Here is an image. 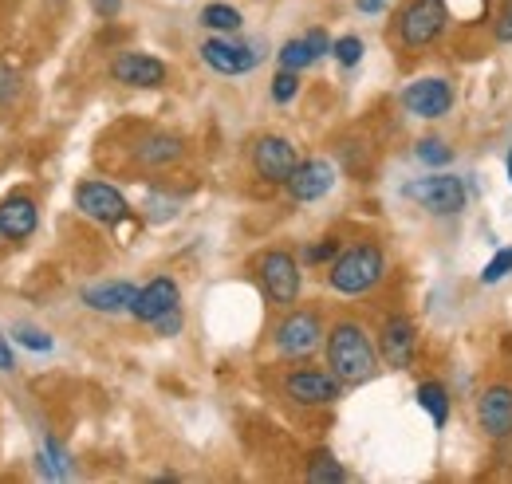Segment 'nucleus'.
Returning <instances> with one entry per match:
<instances>
[{"label":"nucleus","instance_id":"nucleus-13","mask_svg":"<svg viewBox=\"0 0 512 484\" xmlns=\"http://www.w3.org/2000/svg\"><path fill=\"white\" fill-rule=\"evenodd\" d=\"M111 79L123 87H134V91H158V87H166L170 67L146 52H119L111 60Z\"/></svg>","mask_w":512,"mask_h":484},{"label":"nucleus","instance_id":"nucleus-15","mask_svg":"<svg viewBox=\"0 0 512 484\" xmlns=\"http://www.w3.org/2000/svg\"><path fill=\"white\" fill-rule=\"evenodd\" d=\"M331 185H335V166H331L327 158H304V162L292 170V178L284 182V189H288V197H292L296 205H308V201L327 197Z\"/></svg>","mask_w":512,"mask_h":484},{"label":"nucleus","instance_id":"nucleus-17","mask_svg":"<svg viewBox=\"0 0 512 484\" xmlns=\"http://www.w3.org/2000/svg\"><path fill=\"white\" fill-rule=\"evenodd\" d=\"M36 225H40V209L28 193H8L0 201V233L8 241H28L36 233Z\"/></svg>","mask_w":512,"mask_h":484},{"label":"nucleus","instance_id":"nucleus-19","mask_svg":"<svg viewBox=\"0 0 512 484\" xmlns=\"http://www.w3.org/2000/svg\"><path fill=\"white\" fill-rule=\"evenodd\" d=\"M138 296V288L130 280H103V284H91L83 288V303L99 315H119V311H130V303Z\"/></svg>","mask_w":512,"mask_h":484},{"label":"nucleus","instance_id":"nucleus-31","mask_svg":"<svg viewBox=\"0 0 512 484\" xmlns=\"http://www.w3.org/2000/svg\"><path fill=\"white\" fill-rule=\"evenodd\" d=\"M446 8H449V20H465V24H473V20L485 16L489 0H446Z\"/></svg>","mask_w":512,"mask_h":484},{"label":"nucleus","instance_id":"nucleus-3","mask_svg":"<svg viewBox=\"0 0 512 484\" xmlns=\"http://www.w3.org/2000/svg\"><path fill=\"white\" fill-rule=\"evenodd\" d=\"M323 339H327V327H323V315L316 307H284V319L276 323V331H272V347H276V355L280 359H292V363H300V359H312L316 351L323 347Z\"/></svg>","mask_w":512,"mask_h":484},{"label":"nucleus","instance_id":"nucleus-4","mask_svg":"<svg viewBox=\"0 0 512 484\" xmlns=\"http://www.w3.org/2000/svg\"><path fill=\"white\" fill-rule=\"evenodd\" d=\"M449 28L446 0H410L398 12V44L406 52H426L434 48Z\"/></svg>","mask_w":512,"mask_h":484},{"label":"nucleus","instance_id":"nucleus-38","mask_svg":"<svg viewBox=\"0 0 512 484\" xmlns=\"http://www.w3.org/2000/svg\"><path fill=\"white\" fill-rule=\"evenodd\" d=\"M383 4L386 0H355V8H359V12H383Z\"/></svg>","mask_w":512,"mask_h":484},{"label":"nucleus","instance_id":"nucleus-32","mask_svg":"<svg viewBox=\"0 0 512 484\" xmlns=\"http://www.w3.org/2000/svg\"><path fill=\"white\" fill-rule=\"evenodd\" d=\"M493 40L497 44H512V0H505L493 16Z\"/></svg>","mask_w":512,"mask_h":484},{"label":"nucleus","instance_id":"nucleus-29","mask_svg":"<svg viewBox=\"0 0 512 484\" xmlns=\"http://www.w3.org/2000/svg\"><path fill=\"white\" fill-rule=\"evenodd\" d=\"M331 56H335V63H343V67H355V63L363 60V40L359 36H339L331 44Z\"/></svg>","mask_w":512,"mask_h":484},{"label":"nucleus","instance_id":"nucleus-37","mask_svg":"<svg viewBox=\"0 0 512 484\" xmlns=\"http://www.w3.org/2000/svg\"><path fill=\"white\" fill-rule=\"evenodd\" d=\"M0 370H4V374H8V370H16V355H12L8 335H0Z\"/></svg>","mask_w":512,"mask_h":484},{"label":"nucleus","instance_id":"nucleus-22","mask_svg":"<svg viewBox=\"0 0 512 484\" xmlns=\"http://www.w3.org/2000/svg\"><path fill=\"white\" fill-rule=\"evenodd\" d=\"M40 477H48V481H67L71 477V457L56 437H44V445H40Z\"/></svg>","mask_w":512,"mask_h":484},{"label":"nucleus","instance_id":"nucleus-10","mask_svg":"<svg viewBox=\"0 0 512 484\" xmlns=\"http://www.w3.org/2000/svg\"><path fill=\"white\" fill-rule=\"evenodd\" d=\"M75 209L87 221H99V225H119L130 217L127 197L111 182H79L75 185Z\"/></svg>","mask_w":512,"mask_h":484},{"label":"nucleus","instance_id":"nucleus-12","mask_svg":"<svg viewBox=\"0 0 512 484\" xmlns=\"http://www.w3.org/2000/svg\"><path fill=\"white\" fill-rule=\"evenodd\" d=\"M477 425L489 441L512 437V382H489L477 394Z\"/></svg>","mask_w":512,"mask_h":484},{"label":"nucleus","instance_id":"nucleus-9","mask_svg":"<svg viewBox=\"0 0 512 484\" xmlns=\"http://www.w3.org/2000/svg\"><path fill=\"white\" fill-rule=\"evenodd\" d=\"M249 162H253V174L260 182L284 185L292 178V170L300 166V154H296V146H292L284 134H260L253 142Z\"/></svg>","mask_w":512,"mask_h":484},{"label":"nucleus","instance_id":"nucleus-7","mask_svg":"<svg viewBox=\"0 0 512 484\" xmlns=\"http://www.w3.org/2000/svg\"><path fill=\"white\" fill-rule=\"evenodd\" d=\"M402 193H406L418 209H426V213H434V217H457V213L465 209V201H469L465 182H461L457 174H426V178H414V182H406Z\"/></svg>","mask_w":512,"mask_h":484},{"label":"nucleus","instance_id":"nucleus-11","mask_svg":"<svg viewBox=\"0 0 512 484\" xmlns=\"http://www.w3.org/2000/svg\"><path fill=\"white\" fill-rule=\"evenodd\" d=\"M418 355V327L410 315H386L379 327V359L390 370H410Z\"/></svg>","mask_w":512,"mask_h":484},{"label":"nucleus","instance_id":"nucleus-8","mask_svg":"<svg viewBox=\"0 0 512 484\" xmlns=\"http://www.w3.org/2000/svg\"><path fill=\"white\" fill-rule=\"evenodd\" d=\"M398 99H402V111L406 115L426 122L446 119L449 111H453V87H449V79H442V75H422V79L406 83Z\"/></svg>","mask_w":512,"mask_h":484},{"label":"nucleus","instance_id":"nucleus-27","mask_svg":"<svg viewBox=\"0 0 512 484\" xmlns=\"http://www.w3.org/2000/svg\"><path fill=\"white\" fill-rule=\"evenodd\" d=\"M12 343H20L28 351H52V335L40 331V327H32V323H16L12 327Z\"/></svg>","mask_w":512,"mask_h":484},{"label":"nucleus","instance_id":"nucleus-21","mask_svg":"<svg viewBox=\"0 0 512 484\" xmlns=\"http://www.w3.org/2000/svg\"><path fill=\"white\" fill-rule=\"evenodd\" d=\"M418 406L430 414L434 429H446L449 425V390L442 382H422L418 386Z\"/></svg>","mask_w":512,"mask_h":484},{"label":"nucleus","instance_id":"nucleus-33","mask_svg":"<svg viewBox=\"0 0 512 484\" xmlns=\"http://www.w3.org/2000/svg\"><path fill=\"white\" fill-rule=\"evenodd\" d=\"M335 256H339V241H335V237H323V241H316L308 252H304L308 264H331Z\"/></svg>","mask_w":512,"mask_h":484},{"label":"nucleus","instance_id":"nucleus-39","mask_svg":"<svg viewBox=\"0 0 512 484\" xmlns=\"http://www.w3.org/2000/svg\"><path fill=\"white\" fill-rule=\"evenodd\" d=\"M505 166H509V182H512V154L505 158Z\"/></svg>","mask_w":512,"mask_h":484},{"label":"nucleus","instance_id":"nucleus-23","mask_svg":"<svg viewBox=\"0 0 512 484\" xmlns=\"http://www.w3.org/2000/svg\"><path fill=\"white\" fill-rule=\"evenodd\" d=\"M304 477H308L312 484H339V481H347V469L335 461V453L320 449V453H312V461H308Z\"/></svg>","mask_w":512,"mask_h":484},{"label":"nucleus","instance_id":"nucleus-40","mask_svg":"<svg viewBox=\"0 0 512 484\" xmlns=\"http://www.w3.org/2000/svg\"><path fill=\"white\" fill-rule=\"evenodd\" d=\"M0 237H4V233H0Z\"/></svg>","mask_w":512,"mask_h":484},{"label":"nucleus","instance_id":"nucleus-26","mask_svg":"<svg viewBox=\"0 0 512 484\" xmlns=\"http://www.w3.org/2000/svg\"><path fill=\"white\" fill-rule=\"evenodd\" d=\"M509 272H512V244L509 248H497V252H493V260L481 268V284H485V288H493V284H501Z\"/></svg>","mask_w":512,"mask_h":484},{"label":"nucleus","instance_id":"nucleus-18","mask_svg":"<svg viewBox=\"0 0 512 484\" xmlns=\"http://www.w3.org/2000/svg\"><path fill=\"white\" fill-rule=\"evenodd\" d=\"M182 154H186V146H182V138L170 134V130H150V134L134 146V158H138V166H146V170H166V166H174Z\"/></svg>","mask_w":512,"mask_h":484},{"label":"nucleus","instance_id":"nucleus-5","mask_svg":"<svg viewBox=\"0 0 512 484\" xmlns=\"http://www.w3.org/2000/svg\"><path fill=\"white\" fill-rule=\"evenodd\" d=\"M256 280L264 288V296L276 303V307H292L300 300V260L288 252V248H268L260 260H256Z\"/></svg>","mask_w":512,"mask_h":484},{"label":"nucleus","instance_id":"nucleus-35","mask_svg":"<svg viewBox=\"0 0 512 484\" xmlns=\"http://www.w3.org/2000/svg\"><path fill=\"white\" fill-rule=\"evenodd\" d=\"M304 40L312 44V52H316V60H323V56L331 52V40H327V32H323V28H308V32H304Z\"/></svg>","mask_w":512,"mask_h":484},{"label":"nucleus","instance_id":"nucleus-2","mask_svg":"<svg viewBox=\"0 0 512 484\" xmlns=\"http://www.w3.org/2000/svg\"><path fill=\"white\" fill-rule=\"evenodd\" d=\"M386 280V252L375 241H359L343 248L327 264V288L339 296H367Z\"/></svg>","mask_w":512,"mask_h":484},{"label":"nucleus","instance_id":"nucleus-36","mask_svg":"<svg viewBox=\"0 0 512 484\" xmlns=\"http://www.w3.org/2000/svg\"><path fill=\"white\" fill-rule=\"evenodd\" d=\"M91 8H95V16H103V20H115V16L123 12V0H91Z\"/></svg>","mask_w":512,"mask_h":484},{"label":"nucleus","instance_id":"nucleus-34","mask_svg":"<svg viewBox=\"0 0 512 484\" xmlns=\"http://www.w3.org/2000/svg\"><path fill=\"white\" fill-rule=\"evenodd\" d=\"M182 323H186V319H182V303H178L174 311H166V315H162V319H154L150 327H154L162 339H170V335H178V331H182Z\"/></svg>","mask_w":512,"mask_h":484},{"label":"nucleus","instance_id":"nucleus-20","mask_svg":"<svg viewBox=\"0 0 512 484\" xmlns=\"http://www.w3.org/2000/svg\"><path fill=\"white\" fill-rule=\"evenodd\" d=\"M197 20H201V28L217 32V36H233V32H241V24H245V16H241L233 4H205Z\"/></svg>","mask_w":512,"mask_h":484},{"label":"nucleus","instance_id":"nucleus-25","mask_svg":"<svg viewBox=\"0 0 512 484\" xmlns=\"http://www.w3.org/2000/svg\"><path fill=\"white\" fill-rule=\"evenodd\" d=\"M414 154H418V162H422V166H430V170H442V166L453 162V150H449L442 138H418Z\"/></svg>","mask_w":512,"mask_h":484},{"label":"nucleus","instance_id":"nucleus-14","mask_svg":"<svg viewBox=\"0 0 512 484\" xmlns=\"http://www.w3.org/2000/svg\"><path fill=\"white\" fill-rule=\"evenodd\" d=\"M197 52H201V60L209 63L217 75H249L256 63H260V48H256V44H245V40H225V36L205 40Z\"/></svg>","mask_w":512,"mask_h":484},{"label":"nucleus","instance_id":"nucleus-24","mask_svg":"<svg viewBox=\"0 0 512 484\" xmlns=\"http://www.w3.org/2000/svg\"><path fill=\"white\" fill-rule=\"evenodd\" d=\"M276 60H280V67H288V71H304V67L316 63V52H312V44H308L304 36H296V40H288V44L276 52Z\"/></svg>","mask_w":512,"mask_h":484},{"label":"nucleus","instance_id":"nucleus-28","mask_svg":"<svg viewBox=\"0 0 512 484\" xmlns=\"http://www.w3.org/2000/svg\"><path fill=\"white\" fill-rule=\"evenodd\" d=\"M296 95H300V71L280 67L276 79H272V103H292Z\"/></svg>","mask_w":512,"mask_h":484},{"label":"nucleus","instance_id":"nucleus-30","mask_svg":"<svg viewBox=\"0 0 512 484\" xmlns=\"http://www.w3.org/2000/svg\"><path fill=\"white\" fill-rule=\"evenodd\" d=\"M16 99H20V71L0 67V115H4V111H12V107H16Z\"/></svg>","mask_w":512,"mask_h":484},{"label":"nucleus","instance_id":"nucleus-16","mask_svg":"<svg viewBox=\"0 0 512 484\" xmlns=\"http://www.w3.org/2000/svg\"><path fill=\"white\" fill-rule=\"evenodd\" d=\"M178 303H182L178 280H174V276H154L146 288H138V296L130 303V315H134L138 323H154V319H162L166 311H174Z\"/></svg>","mask_w":512,"mask_h":484},{"label":"nucleus","instance_id":"nucleus-1","mask_svg":"<svg viewBox=\"0 0 512 484\" xmlns=\"http://www.w3.org/2000/svg\"><path fill=\"white\" fill-rule=\"evenodd\" d=\"M327 351V370L343 382V386H367L379 374V343L367 335V327L359 319H335L327 327L323 339Z\"/></svg>","mask_w":512,"mask_h":484},{"label":"nucleus","instance_id":"nucleus-6","mask_svg":"<svg viewBox=\"0 0 512 484\" xmlns=\"http://www.w3.org/2000/svg\"><path fill=\"white\" fill-rule=\"evenodd\" d=\"M280 390H284V398L292 406H304V410H323V406H335L343 398V382L331 370H316V366L288 370Z\"/></svg>","mask_w":512,"mask_h":484}]
</instances>
